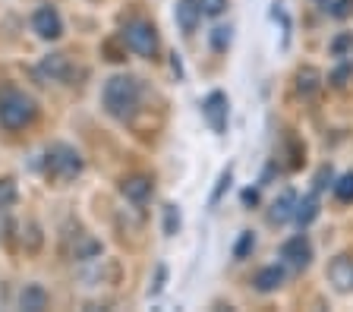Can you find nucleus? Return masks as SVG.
Returning <instances> with one entry per match:
<instances>
[{
	"label": "nucleus",
	"mask_w": 353,
	"mask_h": 312,
	"mask_svg": "<svg viewBox=\"0 0 353 312\" xmlns=\"http://www.w3.org/2000/svg\"><path fill=\"white\" fill-rule=\"evenodd\" d=\"M139 98H142V85H139V79H132V76H110V79L104 82L101 101H104V111L114 120L136 117Z\"/></svg>",
	"instance_id": "obj_1"
},
{
	"label": "nucleus",
	"mask_w": 353,
	"mask_h": 312,
	"mask_svg": "<svg viewBox=\"0 0 353 312\" xmlns=\"http://www.w3.org/2000/svg\"><path fill=\"white\" fill-rule=\"evenodd\" d=\"M38 114V104L32 95L19 89H3L0 92V123L7 129H22L29 127Z\"/></svg>",
	"instance_id": "obj_2"
},
{
	"label": "nucleus",
	"mask_w": 353,
	"mask_h": 312,
	"mask_svg": "<svg viewBox=\"0 0 353 312\" xmlns=\"http://www.w3.org/2000/svg\"><path fill=\"white\" fill-rule=\"evenodd\" d=\"M44 174H48L51 180H60V183L79 177L82 174L79 152H76L73 145H66V142H54L51 149L44 152Z\"/></svg>",
	"instance_id": "obj_3"
},
{
	"label": "nucleus",
	"mask_w": 353,
	"mask_h": 312,
	"mask_svg": "<svg viewBox=\"0 0 353 312\" xmlns=\"http://www.w3.org/2000/svg\"><path fill=\"white\" fill-rule=\"evenodd\" d=\"M120 38H123V45L130 48V51H136L139 57H154V54H158V32H154L152 23L136 19V23L126 25Z\"/></svg>",
	"instance_id": "obj_4"
},
{
	"label": "nucleus",
	"mask_w": 353,
	"mask_h": 312,
	"mask_svg": "<svg viewBox=\"0 0 353 312\" xmlns=\"http://www.w3.org/2000/svg\"><path fill=\"white\" fill-rule=\"evenodd\" d=\"M32 29H35L38 38L54 41V38L63 35V19H60V13L54 7H38L35 16H32Z\"/></svg>",
	"instance_id": "obj_5"
},
{
	"label": "nucleus",
	"mask_w": 353,
	"mask_h": 312,
	"mask_svg": "<svg viewBox=\"0 0 353 312\" xmlns=\"http://www.w3.org/2000/svg\"><path fill=\"white\" fill-rule=\"evenodd\" d=\"M281 259H284L287 265H294V268H306L309 262H312V243H309L306 233H296V237L284 240V246H281Z\"/></svg>",
	"instance_id": "obj_6"
},
{
	"label": "nucleus",
	"mask_w": 353,
	"mask_h": 312,
	"mask_svg": "<svg viewBox=\"0 0 353 312\" xmlns=\"http://www.w3.org/2000/svg\"><path fill=\"white\" fill-rule=\"evenodd\" d=\"M202 114H205L208 127L221 136L228 129V95H224V92H212V95L205 98V104H202Z\"/></svg>",
	"instance_id": "obj_7"
},
{
	"label": "nucleus",
	"mask_w": 353,
	"mask_h": 312,
	"mask_svg": "<svg viewBox=\"0 0 353 312\" xmlns=\"http://www.w3.org/2000/svg\"><path fill=\"white\" fill-rule=\"evenodd\" d=\"M70 73H73V67H70L66 54H48L38 63V76H44L48 82H63V79H70Z\"/></svg>",
	"instance_id": "obj_8"
},
{
	"label": "nucleus",
	"mask_w": 353,
	"mask_h": 312,
	"mask_svg": "<svg viewBox=\"0 0 353 312\" xmlns=\"http://www.w3.org/2000/svg\"><path fill=\"white\" fill-rule=\"evenodd\" d=\"M120 193H123L126 202L142 205V202H148V196H152V180H148L145 174H132V177H126L123 183H120Z\"/></svg>",
	"instance_id": "obj_9"
},
{
	"label": "nucleus",
	"mask_w": 353,
	"mask_h": 312,
	"mask_svg": "<svg viewBox=\"0 0 353 312\" xmlns=\"http://www.w3.org/2000/svg\"><path fill=\"white\" fill-rule=\"evenodd\" d=\"M328 281L334 284V290L347 293L353 290V259L350 256H338V259L328 265Z\"/></svg>",
	"instance_id": "obj_10"
},
{
	"label": "nucleus",
	"mask_w": 353,
	"mask_h": 312,
	"mask_svg": "<svg viewBox=\"0 0 353 312\" xmlns=\"http://www.w3.org/2000/svg\"><path fill=\"white\" fill-rule=\"evenodd\" d=\"M199 19H202V7H199V0H180L176 3V25L183 35H192L199 29Z\"/></svg>",
	"instance_id": "obj_11"
},
{
	"label": "nucleus",
	"mask_w": 353,
	"mask_h": 312,
	"mask_svg": "<svg viewBox=\"0 0 353 312\" xmlns=\"http://www.w3.org/2000/svg\"><path fill=\"white\" fill-rule=\"evenodd\" d=\"M294 208H296V193L294 189H284L278 199L272 202V211H268V221L272 224H284L294 218Z\"/></svg>",
	"instance_id": "obj_12"
},
{
	"label": "nucleus",
	"mask_w": 353,
	"mask_h": 312,
	"mask_svg": "<svg viewBox=\"0 0 353 312\" xmlns=\"http://www.w3.org/2000/svg\"><path fill=\"white\" fill-rule=\"evenodd\" d=\"M19 306L29 312L48 309V290H44L41 284H26V290L19 293Z\"/></svg>",
	"instance_id": "obj_13"
},
{
	"label": "nucleus",
	"mask_w": 353,
	"mask_h": 312,
	"mask_svg": "<svg viewBox=\"0 0 353 312\" xmlns=\"http://www.w3.org/2000/svg\"><path fill=\"white\" fill-rule=\"evenodd\" d=\"M252 284H256L259 293H272V290H278L281 284H284V268H278V265L262 268V271H256Z\"/></svg>",
	"instance_id": "obj_14"
},
{
	"label": "nucleus",
	"mask_w": 353,
	"mask_h": 312,
	"mask_svg": "<svg viewBox=\"0 0 353 312\" xmlns=\"http://www.w3.org/2000/svg\"><path fill=\"white\" fill-rule=\"evenodd\" d=\"M319 89H322V73H319L316 67H303L300 73H296V92H300L303 98H312Z\"/></svg>",
	"instance_id": "obj_15"
},
{
	"label": "nucleus",
	"mask_w": 353,
	"mask_h": 312,
	"mask_svg": "<svg viewBox=\"0 0 353 312\" xmlns=\"http://www.w3.org/2000/svg\"><path fill=\"white\" fill-rule=\"evenodd\" d=\"M319 218V199L316 193L303 196V199H296V208H294V221L300 224V227H306V224H312Z\"/></svg>",
	"instance_id": "obj_16"
},
{
	"label": "nucleus",
	"mask_w": 353,
	"mask_h": 312,
	"mask_svg": "<svg viewBox=\"0 0 353 312\" xmlns=\"http://www.w3.org/2000/svg\"><path fill=\"white\" fill-rule=\"evenodd\" d=\"M322 10L334 19H347L353 13V0H322Z\"/></svg>",
	"instance_id": "obj_17"
},
{
	"label": "nucleus",
	"mask_w": 353,
	"mask_h": 312,
	"mask_svg": "<svg viewBox=\"0 0 353 312\" xmlns=\"http://www.w3.org/2000/svg\"><path fill=\"white\" fill-rule=\"evenodd\" d=\"M16 199H19V189H16V183L10 177L0 180V208L7 211V208L16 205Z\"/></svg>",
	"instance_id": "obj_18"
},
{
	"label": "nucleus",
	"mask_w": 353,
	"mask_h": 312,
	"mask_svg": "<svg viewBox=\"0 0 353 312\" xmlns=\"http://www.w3.org/2000/svg\"><path fill=\"white\" fill-rule=\"evenodd\" d=\"M22 243H26V249H32V253L41 249V227H38L35 221L22 227Z\"/></svg>",
	"instance_id": "obj_19"
},
{
	"label": "nucleus",
	"mask_w": 353,
	"mask_h": 312,
	"mask_svg": "<svg viewBox=\"0 0 353 312\" xmlns=\"http://www.w3.org/2000/svg\"><path fill=\"white\" fill-rule=\"evenodd\" d=\"M252 249H256V237H252V231H243L234 246V259H246Z\"/></svg>",
	"instance_id": "obj_20"
},
{
	"label": "nucleus",
	"mask_w": 353,
	"mask_h": 312,
	"mask_svg": "<svg viewBox=\"0 0 353 312\" xmlns=\"http://www.w3.org/2000/svg\"><path fill=\"white\" fill-rule=\"evenodd\" d=\"M334 196H338L341 202H347V205L353 202V171H350V174H344V177H341L338 183H334Z\"/></svg>",
	"instance_id": "obj_21"
},
{
	"label": "nucleus",
	"mask_w": 353,
	"mask_h": 312,
	"mask_svg": "<svg viewBox=\"0 0 353 312\" xmlns=\"http://www.w3.org/2000/svg\"><path fill=\"white\" fill-rule=\"evenodd\" d=\"M230 180H234V171H221V177H218V183H214V193H212V199H208V205H218L221 202V196L228 193V186H230Z\"/></svg>",
	"instance_id": "obj_22"
},
{
	"label": "nucleus",
	"mask_w": 353,
	"mask_h": 312,
	"mask_svg": "<svg viewBox=\"0 0 353 312\" xmlns=\"http://www.w3.org/2000/svg\"><path fill=\"white\" fill-rule=\"evenodd\" d=\"M176 231H180V211H176V205H164V233L174 237Z\"/></svg>",
	"instance_id": "obj_23"
},
{
	"label": "nucleus",
	"mask_w": 353,
	"mask_h": 312,
	"mask_svg": "<svg viewBox=\"0 0 353 312\" xmlns=\"http://www.w3.org/2000/svg\"><path fill=\"white\" fill-rule=\"evenodd\" d=\"M230 32H234V29H230V25H218V29H214L212 32V48H214V51H228V45H230Z\"/></svg>",
	"instance_id": "obj_24"
},
{
	"label": "nucleus",
	"mask_w": 353,
	"mask_h": 312,
	"mask_svg": "<svg viewBox=\"0 0 353 312\" xmlns=\"http://www.w3.org/2000/svg\"><path fill=\"white\" fill-rule=\"evenodd\" d=\"M287 155H290V167H294V171L296 167H303V161H306V149H303L296 139L287 142Z\"/></svg>",
	"instance_id": "obj_25"
},
{
	"label": "nucleus",
	"mask_w": 353,
	"mask_h": 312,
	"mask_svg": "<svg viewBox=\"0 0 353 312\" xmlns=\"http://www.w3.org/2000/svg\"><path fill=\"white\" fill-rule=\"evenodd\" d=\"M347 51H353V35L350 32H344V35H338L334 41H331V54H334V57H344Z\"/></svg>",
	"instance_id": "obj_26"
},
{
	"label": "nucleus",
	"mask_w": 353,
	"mask_h": 312,
	"mask_svg": "<svg viewBox=\"0 0 353 312\" xmlns=\"http://www.w3.org/2000/svg\"><path fill=\"white\" fill-rule=\"evenodd\" d=\"M199 7H202V16H221L228 10V0H199Z\"/></svg>",
	"instance_id": "obj_27"
},
{
	"label": "nucleus",
	"mask_w": 353,
	"mask_h": 312,
	"mask_svg": "<svg viewBox=\"0 0 353 312\" xmlns=\"http://www.w3.org/2000/svg\"><path fill=\"white\" fill-rule=\"evenodd\" d=\"M104 57L114 60V63H120V60H126V51H120L114 41H104Z\"/></svg>",
	"instance_id": "obj_28"
},
{
	"label": "nucleus",
	"mask_w": 353,
	"mask_h": 312,
	"mask_svg": "<svg viewBox=\"0 0 353 312\" xmlns=\"http://www.w3.org/2000/svg\"><path fill=\"white\" fill-rule=\"evenodd\" d=\"M328 183H331V167H322V171L316 174V193L328 189Z\"/></svg>",
	"instance_id": "obj_29"
},
{
	"label": "nucleus",
	"mask_w": 353,
	"mask_h": 312,
	"mask_svg": "<svg viewBox=\"0 0 353 312\" xmlns=\"http://www.w3.org/2000/svg\"><path fill=\"white\" fill-rule=\"evenodd\" d=\"M164 281H168V268H164V265H158V275H154V284H152V293H161Z\"/></svg>",
	"instance_id": "obj_30"
},
{
	"label": "nucleus",
	"mask_w": 353,
	"mask_h": 312,
	"mask_svg": "<svg viewBox=\"0 0 353 312\" xmlns=\"http://www.w3.org/2000/svg\"><path fill=\"white\" fill-rule=\"evenodd\" d=\"M350 76V67H341V70H334V76H331V82L334 85H344V79Z\"/></svg>",
	"instance_id": "obj_31"
},
{
	"label": "nucleus",
	"mask_w": 353,
	"mask_h": 312,
	"mask_svg": "<svg viewBox=\"0 0 353 312\" xmlns=\"http://www.w3.org/2000/svg\"><path fill=\"white\" fill-rule=\"evenodd\" d=\"M243 202H246V205H256L259 193H256V189H243Z\"/></svg>",
	"instance_id": "obj_32"
}]
</instances>
